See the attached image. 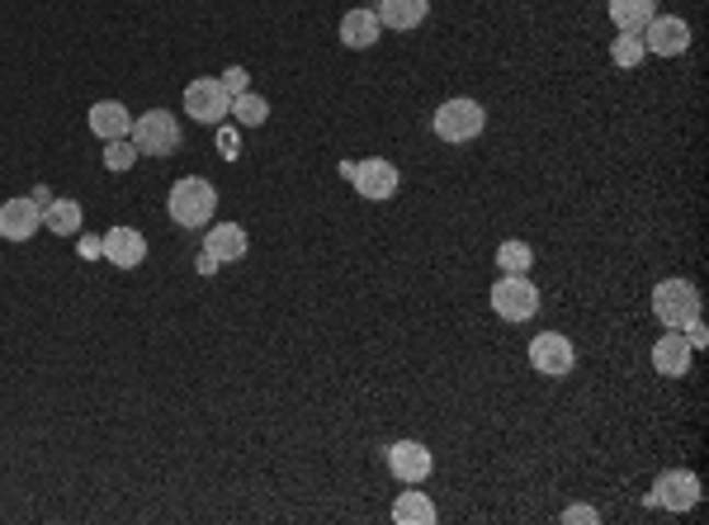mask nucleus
<instances>
[{
  "label": "nucleus",
  "mask_w": 709,
  "mask_h": 525,
  "mask_svg": "<svg viewBox=\"0 0 709 525\" xmlns=\"http://www.w3.org/2000/svg\"><path fill=\"white\" fill-rule=\"evenodd\" d=\"M165 214L175 228H208L218 214V190L204 175H180L171 185V199H165Z\"/></svg>",
  "instance_id": "f257e3e1"
},
{
  "label": "nucleus",
  "mask_w": 709,
  "mask_h": 525,
  "mask_svg": "<svg viewBox=\"0 0 709 525\" xmlns=\"http://www.w3.org/2000/svg\"><path fill=\"white\" fill-rule=\"evenodd\" d=\"M435 138L441 142H473L482 128H488V110H482L478 100L469 95H455V100H445L441 110H435Z\"/></svg>",
  "instance_id": "f03ea898"
},
{
  "label": "nucleus",
  "mask_w": 709,
  "mask_h": 525,
  "mask_svg": "<svg viewBox=\"0 0 709 525\" xmlns=\"http://www.w3.org/2000/svg\"><path fill=\"white\" fill-rule=\"evenodd\" d=\"M128 142L138 147V157H175L180 152V118L171 110H152L133 118Z\"/></svg>",
  "instance_id": "7ed1b4c3"
},
{
  "label": "nucleus",
  "mask_w": 709,
  "mask_h": 525,
  "mask_svg": "<svg viewBox=\"0 0 709 525\" xmlns=\"http://www.w3.org/2000/svg\"><path fill=\"white\" fill-rule=\"evenodd\" d=\"M653 318L667 332H682L690 318H700V289L690 279H662L653 289Z\"/></svg>",
  "instance_id": "20e7f679"
},
{
  "label": "nucleus",
  "mask_w": 709,
  "mask_h": 525,
  "mask_svg": "<svg viewBox=\"0 0 709 525\" xmlns=\"http://www.w3.org/2000/svg\"><path fill=\"white\" fill-rule=\"evenodd\" d=\"M341 175L359 190V199H374V204L393 199L398 185H402L398 167H393V161H384V157H369V161H341Z\"/></svg>",
  "instance_id": "39448f33"
},
{
  "label": "nucleus",
  "mask_w": 709,
  "mask_h": 525,
  "mask_svg": "<svg viewBox=\"0 0 709 525\" xmlns=\"http://www.w3.org/2000/svg\"><path fill=\"white\" fill-rule=\"evenodd\" d=\"M492 312L502 322H530L539 312V289L530 275H502L492 284Z\"/></svg>",
  "instance_id": "423d86ee"
},
{
  "label": "nucleus",
  "mask_w": 709,
  "mask_h": 525,
  "mask_svg": "<svg viewBox=\"0 0 709 525\" xmlns=\"http://www.w3.org/2000/svg\"><path fill=\"white\" fill-rule=\"evenodd\" d=\"M185 114L194 118V124H228V114H232V95H228V85H222L218 77H199V81H190L185 85Z\"/></svg>",
  "instance_id": "0eeeda50"
},
{
  "label": "nucleus",
  "mask_w": 709,
  "mask_h": 525,
  "mask_svg": "<svg viewBox=\"0 0 709 525\" xmlns=\"http://www.w3.org/2000/svg\"><path fill=\"white\" fill-rule=\"evenodd\" d=\"M648 502L662 506V512H690V506H700V478L690 469H667L657 473L653 492H648Z\"/></svg>",
  "instance_id": "6e6552de"
},
{
  "label": "nucleus",
  "mask_w": 709,
  "mask_h": 525,
  "mask_svg": "<svg viewBox=\"0 0 709 525\" xmlns=\"http://www.w3.org/2000/svg\"><path fill=\"white\" fill-rule=\"evenodd\" d=\"M530 365L545 374V379H568L572 365H578V346L563 332H539L530 341Z\"/></svg>",
  "instance_id": "1a4fd4ad"
},
{
  "label": "nucleus",
  "mask_w": 709,
  "mask_h": 525,
  "mask_svg": "<svg viewBox=\"0 0 709 525\" xmlns=\"http://www.w3.org/2000/svg\"><path fill=\"white\" fill-rule=\"evenodd\" d=\"M639 38L653 57H682L690 48V24L682 20V14H653Z\"/></svg>",
  "instance_id": "9d476101"
},
{
  "label": "nucleus",
  "mask_w": 709,
  "mask_h": 525,
  "mask_svg": "<svg viewBox=\"0 0 709 525\" xmlns=\"http://www.w3.org/2000/svg\"><path fill=\"white\" fill-rule=\"evenodd\" d=\"M388 469H393L398 483L416 488V483H426V478H431L435 459H431V449L421 441H398V445H388Z\"/></svg>",
  "instance_id": "9b49d317"
},
{
  "label": "nucleus",
  "mask_w": 709,
  "mask_h": 525,
  "mask_svg": "<svg viewBox=\"0 0 709 525\" xmlns=\"http://www.w3.org/2000/svg\"><path fill=\"white\" fill-rule=\"evenodd\" d=\"M100 256L118 270H138L147 261V237L138 228H110L100 237Z\"/></svg>",
  "instance_id": "f8f14e48"
},
{
  "label": "nucleus",
  "mask_w": 709,
  "mask_h": 525,
  "mask_svg": "<svg viewBox=\"0 0 709 525\" xmlns=\"http://www.w3.org/2000/svg\"><path fill=\"white\" fill-rule=\"evenodd\" d=\"M38 228H43V208L28 199V194L0 204V237H5V242H28Z\"/></svg>",
  "instance_id": "ddd939ff"
},
{
  "label": "nucleus",
  "mask_w": 709,
  "mask_h": 525,
  "mask_svg": "<svg viewBox=\"0 0 709 525\" xmlns=\"http://www.w3.org/2000/svg\"><path fill=\"white\" fill-rule=\"evenodd\" d=\"M690 359H696V351H690V341L682 332H667L653 346V369L662 374V379H686L690 374Z\"/></svg>",
  "instance_id": "4468645a"
},
{
  "label": "nucleus",
  "mask_w": 709,
  "mask_h": 525,
  "mask_svg": "<svg viewBox=\"0 0 709 525\" xmlns=\"http://www.w3.org/2000/svg\"><path fill=\"white\" fill-rule=\"evenodd\" d=\"M204 251L218 265H232V261H241L251 251V237H247V228H237V222H218V228L204 232Z\"/></svg>",
  "instance_id": "2eb2a0df"
},
{
  "label": "nucleus",
  "mask_w": 709,
  "mask_h": 525,
  "mask_svg": "<svg viewBox=\"0 0 709 525\" xmlns=\"http://www.w3.org/2000/svg\"><path fill=\"white\" fill-rule=\"evenodd\" d=\"M379 34H384V24H379V14L374 10H345L341 14V43L345 48H355V53H365V48H374L379 43Z\"/></svg>",
  "instance_id": "dca6fc26"
},
{
  "label": "nucleus",
  "mask_w": 709,
  "mask_h": 525,
  "mask_svg": "<svg viewBox=\"0 0 709 525\" xmlns=\"http://www.w3.org/2000/svg\"><path fill=\"white\" fill-rule=\"evenodd\" d=\"M128 128H133V114H128L118 100H100V104H90V133H95V138L114 142V138H128Z\"/></svg>",
  "instance_id": "f3484780"
},
{
  "label": "nucleus",
  "mask_w": 709,
  "mask_h": 525,
  "mask_svg": "<svg viewBox=\"0 0 709 525\" xmlns=\"http://www.w3.org/2000/svg\"><path fill=\"white\" fill-rule=\"evenodd\" d=\"M379 24L384 28H398V34H407V28H416L421 20L431 14V0H379Z\"/></svg>",
  "instance_id": "a211bd4d"
},
{
  "label": "nucleus",
  "mask_w": 709,
  "mask_h": 525,
  "mask_svg": "<svg viewBox=\"0 0 709 525\" xmlns=\"http://www.w3.org/2000/svg\"><path fill=\"white\" fill-rule=\"evenodd\" d=\"M653 14H657V0H610V24L620 34H643Z\"/></svg>",
  "instance_id": "6ab92c4d"
},
{
  "label": "nucleus",
  "mask_w": 709,
  "mask_h": 525,
  "mask_svg": "<svg viewBox=\"0 0 709 525\" xmlns=\"http://www.w3.org/2000/svg\"><path fill=\"white\" fill-rule=\"evenodd\" d=\"M43 228L57 237H81V204L77 199H53L43 208Z\"/></svg>",
  "instance_id": "aec40b11"
},
{
  "label": "nucleus",
  "mask_w": 709,
  "mask_h": 525,
  "mask_svg": "<svg viewBox=\"0 0 709 525\" xmlns=\"http://www.w3.org/2000/svg\"><path fill=\"white\" fill-rule=\"evenodd\" d=\"M496 265H502V275H530L535 265V247L521 242V237H506L502 247H496Z\"/></svg>",
  "instance_id": "412c9836"
},
{
  "label": "nucleus",
  "mask_w": 709,
  "mask_h": 525,
  "mask_svg": "<svg viewBox=\"0 0 709 525\" xmlns=\"http://www.w3.org/2000/svg\"><path fill=\"white\" fill-rule=\"evenodd\" d=\"M393 521L398 525H431L435 521V506L426 492H402L398 506H393Z\"/></svg>",
  "instance_id": "4be33fe9"
},
{
  "label": "nucleus",
  "mask_w": 709,
  "mask_h": 525,
  "mask_svg": "<svg viewBox=\"0 0 709 525\" xmlns=\"http://www.w3.org/2000/svg\"><path fill=\"white\" fill-rule=\"evenodd\" d=\"M232 114L247 128H255V124H265L270 118V104H265V95H255V90H241V95H232Z\"/></svg>",
  "instance_id": "5701e85b"
},
{
  "label": "nucleus",
  "mask_w": 709,
  "mask_h": 525,
  "mask_svg": "<svg viewBox=\"0 0 709 525\" xmlns=\"http://www.w3.org/2000/svg\"><path fill=\"white\" fill-rule=\"evenodd\" d=\"M643 53H648V48H643V38H639V34H620V38L610 43V62L620 67V71H633V67H639V62H643Z\"/></svg>",
  "instance_id": "b1692460"
},
{
  "label": "nucleus",
  "mask_w": 709,
  "mask_h": 525,
  "mask_svg": "<svg viewBox=\"0 0 709 525\" xmlns=\"http://www.w3.org/2000/svg\"><path fill=\"white\" fill-rule=\"evenodd\" d=\"M133 161H138V147H133L128 138H114V142H104V167H110V171H128Z\"/></svg>",
  "instance_id": "393cba45"
},
{
  "label": "nucleus",
  "mask_w": 709,
  "mask_h": 525,
  "mask_svg": "<svg viewBox=\"0 0 709 525\" xmlns=\"http://www.w3.org/2000/svg\"><path fill=\"white\" fill-rule=\"evenodd\" d=\"M218 157L222 161H237L241 157V138H237V128H228V124L218 128Z\"/></svg>",
  "instance_id": "a878e982"
},
{
  "label": "nucleus",
  "mask_w": 709,
  "mask_h": 525,
  "mask_svg": "<svg viewBox=\"0 0 709 525\" xmlns=\"http://www.w3.org/2000/svg\"><path fill=\"white\" fill-rule=\"evenodd\" d=\"M563 521H568V525H596L601 512H596V506H586V502H572L568 512H563Z\"/></svg>",
  "instance_id": "bb28decb"
},
{
  "label": "nucleus",
  "mask_w": 709,
  "mask_h": 525,
  "mask_svg": "<svg viewBox=\"0 0 709 525\" xmlns=\"http://www.w3.org/2000/svg\"><path fill=\"white\" fill-rule=\"evenodd\" d=\"M247 81H251L247 67H228V71H222V85H228V95H241V90H251Z\"/></svg>",
  "instance_id": "cd10ccee"
},
{
  "label": "nucleus",
  "mask_w": 709,
  "mask_h": 525,
  "mask_svg": "<svg viewBox=\"0 0 709 525\" xmlns=\"http://www.w3.org/2000/svg\"><path fill=\"white\" fill-rule=\"evenodd\" d=\"M682 336L690 341V351H705V346H709V332H705V322H700V318H690V322L682 327Z\"/></svg>",
  "instance_id": "c85d7f7f"
},
{
  "label": "nucleus",
  "mask_w": 709,
  "mask_h": 525,
  "mask_svg": "<svg viewBox=\"0 0 709 525\" xmlns=\"http://www.w3.org/2000/svg\"><path fill=\"white\" fill-rule=\"evenodd\" d=\"M81 256H85V261L100 256V237H81Z\"/></svg>",
  "instance_id": "c756f323"
},
{
  "label": "nucleus",
  "mask_w": 709,
  "mask_h": 525,
  "mask_svg": "<svg viewBox=\"0 0 709 525\" xmlns=\"http://www.w3.org/2000/svg\"><path fill=\"white\" fill-rule=\"evenodd\" d=\"M28 199H34L38 208H48V204H53V194H48V185H34V194H28Z\"/></svg>",
  "instance_id": "7c9ffc66"
},
{
  "label": "nucleus",
  "mask_w": 709,
  "mask_h": 525,
  "mask_svg": "<svg viewBox=\"0 0 709 525\" xmlns=\"http://www.w3.org/2000/svg\"><path fill=\"white\" fill-rule=\"evenodd\" d=\"M194 265H199V275H214V270H218V261L208 256V251H199V261H194Z\"/></svg>",
  "instance_id": "2f4dec72"
}]
</instances>
